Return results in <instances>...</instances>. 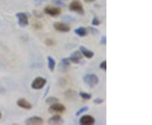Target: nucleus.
Returning <instances> with one entry per match:
<instances>
[{
	"instance_id": "f257e3e1",
	"label": "nucleus",
	"mask_w": 152,
	"mask_h": 125,
	"mask_svg": "<svg viewBox=\"0 0 152 125\" xmlns=\"http://www.w3.org/2000/svg\"><path fill=\"white\" fill-rule=\"evenodd\" d=\"M84 82L88 86L94 87L96 86L99 82V78L96 75L94 74H89V75H86L84 78H83Z\"/></svg>"
},
{
	"instance_id": "f03ea898",
	"label": "nucleus",
	"mask_w": 152,
	"mask_h": 125,
	"mask_svg": "<svg viewBox=\"0 0 152 125\" xmlns=\"http://www.w3.org/2000/svg\"><path fill=\"white\" fill-rule=\"evenodd\" d=\"M69 10L72 12H75L77 14H80V15H84L85 11H84V8L83 5L80 3V0H74L72 1L69 4Z\"/></svg>"
},
{
	"instance_id": "7ed1b4c3",
	"label": "nucleus",
	"mask_w": 152,
	"mask_h": 125,
	"mask_svg": "<svg viewBox=\"0 0 152 125\" xmlns=\"http://www.w3.org/2000/svg\"><path fill=\"white\" fill-rule=\"evenodd\" d=\"M48 111L51 113H64L65 112L66 107L63 104H61L58 102H57L55 103L51 104Z\"/></svg>"
},
{
	"instance_id": "20e7f679",
	"label": "nucleus",
	"mask_w": 152,
	"mask_h": 125,
	"mask_svg": "<svg viewBox=\"0 0 152 125\" xmlns=\"http://www.w3.org/2000/svg\"><path fill=\"white\" fill-rule=\"evenodd\" d=\"M16 17L17 19H18L19 26L20 27H26V26H27L28 24H29V19H28L27 15L26 13H23V12L17 13Z\"/></svg>"
},
{
	"instance_id": "39448f33",
	"label": "nucleus",
	"mask_w": 152,
	"mask_h": 125,
	"mask_svg": "<svg viewBox=\"0 0 152 125\" xmlns=\"http://www.w3.org/2000/svg\"><path fill=\"white\" fill-rule=\"evenodd\" d=\"M46 84H47L46 79H44L43 77H37L33 80L31 88L34 90H40V89H42Z\"/></svg>"
},
{
	"instance_id": "423d86ee",
	"label": "nucleus",
	"mask_w": 152,
	"mask_h": 125,
	"mask_svg": "<svg viewBox=\"0 0 152 125\" xmlns=\"http://www.w3.org/2000/svg\"><path fill=\"white\" fill-rule=\"evenodd\" d=\"M44 13L46 15H48L52 17H56L59 15L61 14V10L58 7H53V6H48L44 9Z\"/></svg>"
},
{
	"instance_id": "0eeeda50",
	"label": "nucleus",
	"mask_w": 152,
	"mask_h": 125,
	"mask_svg": "<svg viewBox=\"0 0 152 125\" xmlns=\"http://www.w3.org/2000/svg\"><path fill=\"white\" fill-rule=\"evenodd\" d=\"M53 27L56 31L59 32H69L70 31V27L62 22H55L53 24Z\"/></svg>"
},
{
	"instance_id": "6e6552de",
	"label": "nucleus",
	"mask_w": 152,
	"mask_h": 125,
	"mask_svg": "<svg viewBox=\"0 0 152 125\" xmlns=\"http://www.w3.org/2000/svg\"><path fill=\"white\" fill-rule=\"evenodd\" d=\"M82 58H83V55H82L80 51H75L69 57V61L75 64H80L81 62Z\"/></svg>"
},
{
	"instance_id": "1a4fd4ad",
	"label": "nucleus",
	"mask_w": 152,
	"mask_h": 125,
	"mask_svg": "<svg viewBox=\"0 0 152 125\" xmlns=\"http://www.w3.org/2000/svg\"><path fill=\"white\" fill-rule=\"evenodd\" d=\"M80 124L82 125H92L95 124V118L91 115H84L80 119Z\"/></svg>"
},
{
	"instance_id": "9d476101",
	"label": "nucleus",
	"mask_w": 152,
	"mask_h": 125,
	"mask_svg": "<svg viewBox=\"0 0 152 125\" xmlns=\"http://www.w3.org/2000/svg\"><path fill=\"white\" fill-rule=\"evenodd\" d=\"M42 123H43V119H42L41 117H37V116L31 117V118H29L28 119L26 120V124L30 125L42 124Z\"/></svg>"
},
{
	"instance_id": "9b49d317",
	"label": "nucleus",
	"mask_w": 152,
	"mask_h": 125,
	"mask_svg": "<svg viewBox=\"0 0 152 125\" xmlns=\"http://www.w3.org/2000/svg\"><path fill=\"white\" fill-rule=\"evenodd\" d=\"M17 105H18V107H21L23 109H31L32 107V106H31V104L28 101H26V99H24V98H20V99H19L18 101H17Z\"/></svg>"
},
{
	"instance_id": "f8f14e48",
	"label": "nucleus",
	"mask_w": 152,
	"mask_h": 125,
	"mask_svg": "<svg viewBox=\"0 0 152 125\" xmlns=\"http://www.w3.org/2000/svg\"><path fill=\"white\" fill-rule=\"evenodd\" d=\"M70 66V61L69 58H64L61 60L59 65H58V69L60 71L62 72H66L68 70L69 67Z\"/></svg>"
},
{
	"instance_id": "ddd939ff",
	"label": "nucleus",
	"mask_w": 152,
	"mask_h": 125,
	"mask_svg": "<svg viewBox=\"0 0 152 125\" xmlns=\"http://www.w3.org/2000/svg\"><path fill=\"white\" fill-rule=\"evenodd\" d=\"M80 51L81 52L82 55L84 57L87 58H92L93 57H94V53H93L92 51H91L90 49H88L86 47H84V46L80 47Z\"/></svg>"
},
{
	"instance_id": "4468645a",
	"label": "nucleus",
	"mask_w": 152,
	"mask_h": 125,
	"mask_svg": "<svg viewBox=\"0 0 152 125\" xmlns=\"http://www.w3.org/2000/svg\"><path fill=\"white\" fill-rule=\"evenodd\" d=\"M48 123L51 124H59L64 123V120L62 119V118L59 115H55L48 120Z\"/></svg>"
},
{
	"instance_id": "2eb2a0df",
	"label": "nucleus",
	"mask_w": 152,
	"mask_h": 125,
	"mask_svg": "<svg viewBox=\"0 0 152 125\" xmlns=\"http://www.w3.org/2000/svg\"><path fill=\"white\" fill-rule=\"evenodd\" d=\"M75 33L76 35H78L79 37H86L87 34H88V31H87L86 28L85 27H79L75 30Z\"/></svg>"
},
{
	"instance_id": "dca6fc26",
	"label": "nucleus",
	"mask_w": 152,
	"mask_h": 125,
	"mask_svg": "<svg viewBox=\"0 0 152 125\" xmlns=\"http://www.w3.org/2000/svg\"><path fill=\"white\" fill-rule=\"evenodd\" d=\"M48 69L51 72H53L55 69V66H56V62L55 60L51 57V56H48Z\"/></svg>"
},
{
	"instance_id": "f3484780",
	"label": "nucleus",
	"mask_w": 152,
	"mask_h": 125,
	"mask_svg": "<svg viewBox=\"0 0 152 125\" xmlns=\"http://www.w3.org/2000/svg\"><path fill=\"white\" fill-rule=\"evenodd\" d=\"M64 95H65V96L68 99H72V98H75L76 96V92L75 91H73V90H69V91H67L65 93H64Z\"/></svg>"
},
{
	"instance_id": "a211bd4d",
	"label": "nucleus",
	"mask_w": 152,
	"mask_h": 125,
	"mask_svg": "<svg viewBox=\"0 0 152 125\" xmlns=\"http://www.w3.org/2000/svg\"><path fill=\"white\" fill-rule=\"evenodd\" d=\"M58 102V99L53 97V96H50V97H48L46 100V102L48 104L55 103V102Z\"/></svg>"
},
{
	"instance_id": "6ab92c4d",
	"label": "nucleus",
	"mask_w": 152,
	"mask_h": 125,
	"mask_svg": "<svg viewBox=\"0 0 152 125\" xmlns=\"http://www.w3.org/2000/svg\"><path fill=\"white\" fill-rule=\"evenodd\" d=\"M80 97L85 99V100H90L91 98V94H88V93L86 92H80Z\"/></svg>"
},
{
	"instance_id": "aec40b11",
	"label": "nucleus",
	"mask_w": 152,
	"mask_h": 125,
	"mask_svg": "<svg viewBox=\"0 0 152 125\" xmlns=\"http://www.w3.org/2000/svg\"><path fill=\"white\" fill-rule=\"evenodd\" d=\"M89 110V107H82V108H80L77 113H76V116H80V115L81 114V113H85V112H86V111H88Z\"/></svg>"
},
{
	"instance_id": "412c9836",
	"label": "nucleus",
	"mask_w": 152,
	"mask_h": 125,
	"mask_svg": "<svg viewBox=\"0 0 152 125\" xmlns=\"http://www.w3.org/2000/svg\"><path fill=\"white\" fill-rule=\"evenodd\" d=\"M100 68H101L102 69H103L104 71L107 70V61H106V60H104V61H102V62L101 63Z\"/></svg>"
},
{
	"instance_id": "4be33fe9",
	"label": "nucleus",
	"mask_w": 152,
	"mask_h": 125,
	"mask_svg": "<svg viewBox=\"0 0 152 125\" xmlns=\"http://www.w3.org/2000/svg\"><path fill=\"white\" fill-rule=\"evenodd\" d=\"M92 25L93 26H98V25H100V20H98L97 17H94L93 18Z\"/></svg>"
},
{
	"instance_id": "5701e85b",
	"label": "nucleus",
	"mask_w": 152,
	"mask_h": 125,
	"mask_svg": "<svg viewBox=\"0 0 152 125\" xmlns=\"http://www.w3.org/2000/svg\"><path fill=\"white\" fill-rule=\"evenodd\" d=\"M103 102H104V100H102V99H100V98H97V99L94 100V103H96V104L102 103Z\"/></svg>"
},
{
	"instance_id": "b1692460",
	"label": "nucleus",
	"mask_w": 152,
	"mask_h": 125,
	"mask_svg": "<svg viewBox=\"0 0 152 125\" xmlns=\"http://www.w3.org/2000/svg\"><path fill=\"white\" fill-rule=\"evenodd\" d=\"M45 1H48V0H35V4L37 5H39V4H41L42 3H43Z\"/></svg>"
},
{
	"instance_id": "393cba45",
	"label": "nucleus",
	"mask_w": 152,
	"mask_h": 125,
	"mask_svg": "<svg viewBox=\"0 0 152 125\" xmlns=\"http://www.w3.org/2000/svg\"><path fill=\"white\" fill-rule=\"evenodd\" d=\"M101 43L104 44V45H106V43H107V37H106V36H104V37H102V42H101Z\"/></svg>"
},
{
	"instance_id": "a878e982",
	"label": "nucleus",
	"mask_w": 152,
	"mask_h": 125,
	"mask_svg": "<svg viewBox=\"0 0 152 125\" xmlns=\"http://www.w3.org/2000/svg\"><path fill=\"white\" fill-rule=\"evenodd\" d=\"M85 1H86V2H94L96 0H85Z\"/></svg>"
},
{
	"instance_id": "bb28decb",
	"label": "nucleus",
	"mask_w": 152,
	"mask_h": 125,
	"mask_svg": "<svg viewBox=\"0 0 152 125\" xmlns=\"http://www.w3.org/2000/svg\"><path fill=\"white\" fill-rule=\"evenodd\" d=\"M1 117H2V114H1V113H0V118H1Z\"/></svg>"
}]
</instances>
